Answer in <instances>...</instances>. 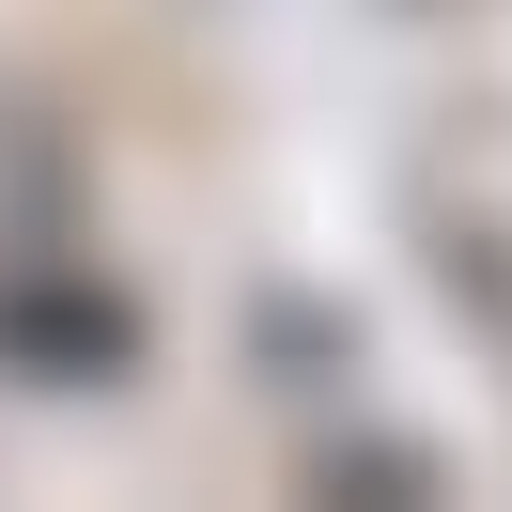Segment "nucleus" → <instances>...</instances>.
Wrapping results in <instances>:
<instances>
[{
  "label": "nucleus",
  "instance_id": "nucleus-1",
  "mask_svg": "<svg viewBox=\"0 0 512 512\" xmlns=\"http://www.w3.org/2000/svg\"><path fill=\"white\" fill-rule=\"evenodd\" d=\"M0 373L16 388H125L140 373V311L94 264L32 249V264H0Z\"/></svg>",
  "mask_w": 512,
  "mask_h": 512
}]
</instances>
